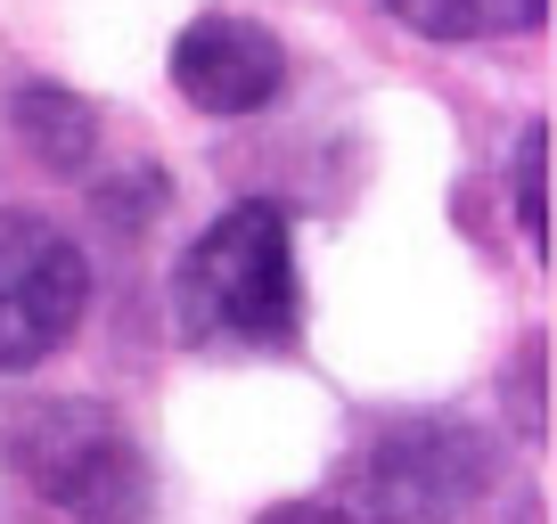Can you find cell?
Masks as SVG:
<instances>
[{"mask_svg":"<svg viewBox=\"0 0 557 524\" xmlns=\"http://www.w3.org/2000/svg\"><path fill=\"white\" fill-rule=\"evenodd\" d=\"M173 90L197 115H262L287 90V50L271 25L238 17V9H206L173 41Z\"/></svg>","mask_w":557,"mask_h":524,"instance_id":"obj_5","label":"cell"},{"mask_svg":"<svg viewBox=\"0 0 557 524\" xmlns=\"http://www.w3.org/2000/svg\"><path fill=\"white\" fill-rule=\"evenodd\" d=\"M345 508L352 524H459V508L484 491V442L468 426H385L361 459H352Z\"/></svg>","mask_w":557,"mask_h":524,"instance_id":"obj_4","label":"cell"},{"mask_svg":"<svg viewBox=\"0 0 557 524\" xmlns=\"http://www.w3.org/2000/svg\"><path fill=\"white\" fill-rule=\"evenodd\" d=\"M173 320L189 345H287L304 320L287 205L246 197L222 222H206V238L173 271Z\"/></svg>","mask_w":557,"mask_h":524,"instance_id":"obj_1","label":"cell"},{"mask_svg":"<svg viewBox=\"0 0 557 524\" xmlns=\"http://www.w3.org/2000/svg\"><path fill=\"white\" fill-rule=\"evenodd\" d=\"M385 9L426 41H475L484 34V0H385Z\"/></svg>","mask_w":557,"mask_h":524,"instance_id":"obj_8","label":"cell"},{"mask_svg":"<svg viewBox=\"0 0 557 524\" xmlns=\"http://www.w3.org/2000/svg\"><path fill=\"white\" fill-rule=\"evenodd\" d=\"M9 467L90 524H123L139 508V451L90 402H41L34 419H17L9 426Z\"/></svg>","mask_w":557,"mask_h":524,"instance_id":"obj_2","label":"cell"},{"mask_svg":"<svg viewBox=\"0 0 557 524\" xmlns=\"http://www.w3.org/2000/svg\"><path fill=\"white\" fill-rule=\"evenodd\" d=\"M90 303V262L41 213H0V377L41 369Z\"/></svg>","mask_w":557,"mask_h":524,"instance_id":"obj_3","label":"cell"},{"mask_svg":"<svg viewBox=\"0 0 557 524\" xmlns=\"http://www.w3.org/2000/svg\"><path fill=\"white\" fill-rule=\"evenodd\" d=\"M549 0H484V34H541Z\"/></svg>","mask_w":557,"mask_h":524,"instance_id":"obj_9","label":"cell"},{"mask_svg":"<svg viewBox=\"0 0 557 524\" xmlns=\"http://www.w3.org/2000/svg\"><path fill=\"white\" fill-rule=\"evenodd\" d=\"M9 132L50 173H90L99 164V107L66 83H17L9 90Z\"/></svg>","mask_w":557,"mask_h":524,"instance_id":"obj_6","label":"cell"},{"mask_svg":"<svg viewBox=\"0 0 557 524\" xmlns=\"http://www.w3.org/2000/svg\"><path fill=\"white\" fill-rule=\"evenodd\" d=\"M255 524H352L336 500H278V508H262Z\"/></svg>","mask_w":557,"mask_h":524,"instance_id":"obj_11","label":"cell"},{"mask_svg":"<svg viewBox=\"0 0 557 524\" xmlns=\"http://www.w3.org/2000/svg\"><path fill=\"white\" fill-rule=\"evenodd\" d=\"M541 157H549V132L541 123H524V140H517V229L524 246L541 254V238H549V197H541Z\"/></svg>","mask_w":557,"mask_h":524,"instance_id":"obj_7","label":"cell"},{"mask_svg":"<svg viewBox=\"0 0 557 524\" xmlns=\"http://www.w3.org/2000/svg\"><path fill=\"white\" fill-rule=\"evenodd\" d=\"M541 345H524V361H517V426L524 435H541Z\"/></svg>","mask_w":557,"mask_h":524,"instance_id":"obj_10","label":"cell"}]
</instances>
